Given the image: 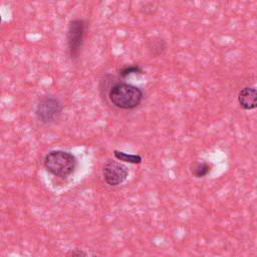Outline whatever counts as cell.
Wrapping results in <instances>:
<instances>
[{"instance_id": "7a4b0ae2", "label": "cell", "mask_w": 257, "mask_h": 257, "mask_svg": "<svg viewBox=\"0 0 257 257\" xmlns=\"http://www.w3.org/2000/svg\"><path fill=\"white\" fill-rule=\"evenodd\" d=\"M76 158L69 152L55 150L50 151L44 158L45 169L58 178L69 177L76 169Z\"/></svg>"}, {"instance_id": "277c9868", "label": "cell", "mask_w": 257, "mask_h": 257, "mask_svg": "<svg viewBox=\"0 0 257 257\" xmlns=\"http://www.w3.org/2000/svg\"><path fill=\"white\" fill-rule=\"evenodd\" d=\"M62 108V103L58 98L54 96H43L36 105L35 115L40 122L51 123L60 116Z\"/></svg>"}, {"instance_id": "30bf717a", "label": "cell", "mask_w": 257, "mask_h": 257, "mask_svg": "<svg viewBox=\"0 0 257 257\" xmlns=\"http://www.w3.org/2000/svg\"><path fill=\"white\" fill-rule=\"evenodd\" d=\"M119 76L125 77L132 73H143V69L139 65H127L119 70Z\"/></svg>"}, {"instance_id": "52a82bcc", "label": "cell", "mask_w": 257, "mask_h": 257, "mask_svg": "<svg viewBox=\"0 0 257 257\" xmlns=\"http://www.w3.org/2000/svg\"><path fill=\"white\" fill-rule=\"evenodd\" d=\"M165 49H166V42L160 38H156V39L152 40L149 44V50H150L151 54L154 55L155 57L163 54Z\"/></svg>"}, {"instance_id": "9c48e42d", "label": "cell", "mask_w": 257, "mask_h": 257, "mask_svg": "<svg viewBox=\"0 0 257 257\" xmlns=\"http://www.w3.org/2000/svg\"><path fill=\"white\" fill-rule=\"evenodd\" d=\"M113 155L118 161H122V162L130 163V164H139L142 162V158L138 155H130V154L119 152V151H114Z\"/></svg>"}, {"instance_id": "8fae6325", "label": "cell", "mask_w": 257, "mask_h": 257, "mask_svg": "<svg viewBox=\"0 0 257 257\" xmlns=\"http://www.w3.org/2000/svg\"><path fill=\"white\" fill-rule=\"evenodd\" d=\"M66 257H86V253L81 249H73L66 254Z\"/></svg>"}, {"instance_id": "6da1fadb", "label": "cell", "mask_w": 257, "mask_h": 257, "mask_svg": "<svg viewBox=\"0 0 257 257\" xmlns=\"http://www.w3.org/2000/svg\"><path fill=\"white\" fill-rule=\"evenodd\" d=\"M144 97L143 90L133 84L117 82L108 91L110 102L120 109H133L140 105Z\"/></svg>"}, {"instance_id": "8992f818", "label": "cell", "mask_w": 257, "mask_h": 257, "mask_svg": "<svg viewBox=\"0 0 257 257\" xmlns=\"http://www.w3.org/2000/svg\"><path fill=\"white\" fill-rule=\"evenodd\" d=\"M238 101L241 107L250 110L257 107V89L254 87H244L238 94Z\"/></svg>"}, {"instance_id": "5b68a950", "label": "cell", "mask_w": 257, "mask_h": 257, "mask_svg": "<svg viewBox=\"0 0 257 257\" xmlns=\"http://www.w3.org/2000/svg\"><path fill=\"white\" fill-rule=\"evenodd\" d=\"M102 175L104 181L109 186H117L123 183L128 176V169L120 162L107 160L103 165Z\"/></svg>"}, {"instance_id": "3957f363", "label": "cell", "mask_w": 257, "mask_h": 257, "mask_svg": "<svg viewBox=\"0 0 257 257\" xmlns=\"http://www.w3.org/2000/svg\"><path fill=\"white\" fill-rule=\"evenodd\" d=\"M85 34V22L80 18L73 19L69 22L66 32L67 48L70 58L73 60L78 57L83 44Z\"/></svg>"}, {"instance_id": "ba28073f", "label": "cell", "mask_w": 257, "mask_h": 257, "mask_svg": "<svg viewBox=\"0 0 257 257\" xmlns=\"http://www.w3.org/2000/svg\"><path fill=\"white\" fill-rule=\"evenodd\" d=\"M211 171V166L208 163H197L195 164L192 169L191 172L192 174L196 177V178H203L206 175H208Z\"/></svg>"}]
</instances>
